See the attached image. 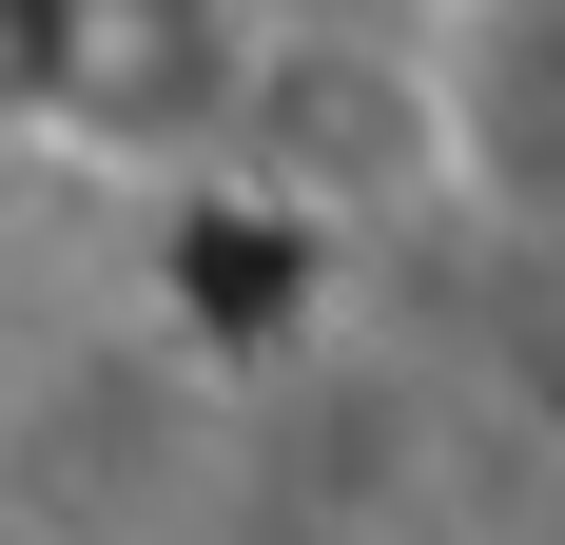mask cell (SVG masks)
<instances>
[{
	"label": "cell",
	"instance_id": "obj_1",
	"mask_svg": "<svg viewBox=\"0 0 565 545\" xmlns=\"http://www.w3.org/2000/svg\"><path fill=\"white\" fill-rule=\"evenodd\" d=\"M468 175L565 234V0H508L468 40Z\"/></svg>",
	"mask_w": 565,
	"mask_h": 545
}]
</instances>
